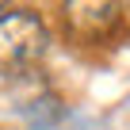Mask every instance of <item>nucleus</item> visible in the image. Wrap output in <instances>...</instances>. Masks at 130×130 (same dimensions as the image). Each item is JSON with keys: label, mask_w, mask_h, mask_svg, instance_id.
<instances>
[{"label": "nucleus", "mask_w": 130, "mask_h": 130, "mask_svg": "<svg viewBox=\"0 0 130 130\" xmlns=\"http://www.w3.org/2000/svg\"><path fill=\"white\" fill-rule=\"evenodd\" d=\"M57 23L69 46L77 50H107L119 42L126 15L111 0H69L57 8Z\"/></svg>", "instance_id": "obj_2"}, {"label": "nucleus", "mask_w": 130, "mask_h": 130, "mask_svg": "<svg viewBox=\"0 0 130 130\" xmlns=\"http://www.w3.org/2000/svg\"><path fill=\"white\" fill-rule=\"evenodd\" d=\"M50 31L31 8H0V73L23 77L46 57Z\"/></svg>", "instance_id": "obj_1"}, {"label": "nucleus", "mask_w": 130, "mask_h": 130, "mask_svg": "<svg viewBox=\"0 0 130 130\" xmlns=\"http://www.w3.org/2000/svg\"><path fill=\"white\" fill-rule=\"evenodd\" d=\"M115 126H119V130H130V100L119 103V111H115Z\"/></svg>", "instance_id": "obj_3"}]
</instances>
